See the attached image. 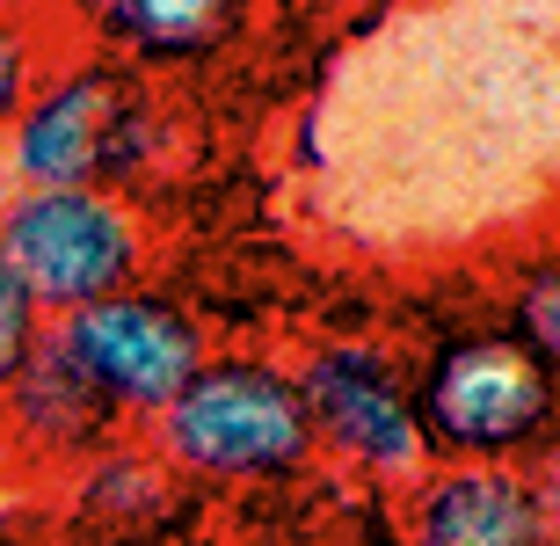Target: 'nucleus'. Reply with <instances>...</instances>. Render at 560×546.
I'll use <instances>...</instances> for the list:
<instances>
[{"label":"nucleus","mask_w":560,"mask_h":546,"mask_svg":"<svg viewBox=\"0 0 560 546\" xmlns=\"http://www.w3.org/2000/svg\"><path fill=\"white\" fill-rule=\"evenodd\" d=\"M0 197H8V183H0Z\"/></svg>","instance_id":"15"},{"label":"nucleus","mask_w":560,"mask_h":546,"mask_svg":"<svg viewBox=\"0 0 560 546\" xmlns=\"http://www.w3.org/2000/svg\"><path fill=\"white\" fill-rule=\"evenodd\" d=\"M400 546H546V488L532 466L430 460L400 503Z\"/></svg>","instance_id":"7"},{"label":"nucleus","mask_w":560,"mask_h":546,"mask_svg":"<svg viewBox=\"0 0 560 546\" xmlns=\"http://www.w3.org/2000/svg\"><path fill=\"white\" fill-rule=\"evenodd\" d=\"M88 22H95L103 59L145 73V66H197L211 51H226L248 30V8H226V0H109Z\"/></svg>","instance_id":"10"},{"label":"nucleus","mask_w":560,"mask_h":546,"mask_svg":"<svg viewBox=\"0 0 560 546\" xmlns=\"http://www.w3.org/2000/svg\"><path fill=\"white\" fill-rule=\"evenodd\" d=\"M153 452L189 488H262L320 460L291 364L255 358V350H226V358L211 350L205 372L153 416Z\"/></svg>","instance_id":"2"},{"label":"nucleus","mask_w":560,"mask_h":546,"mask_svg":"<svg viewBox=\"0 0 560 546\" xmlns=\"http://www.w3.org/2000/svg\"><path fill=\"white\" fill-rule=\"evenodd\" d=\"M313 452L364 481H416L430 466L416 422V372L378 336H328L291 364Z\"/></svg>","instance_id":"5"},{"label":"nucleus","mask_w":560,"mask_h":546,"mask_svg":"<svg viewBox=\"0 0 560 546\" xmlns=\"http://www.w3.org/2000/svg\"><path fill=\"white\" fill-rule=\"evenodd\" d=\"M161 147L167 125L145 73L103 59V51H66L44 66L37 95L22 103L15 131L0 139V183L125 197V183H139Z\"/></svg>","instance_id":"1"},{"label":"nucleus","mask_w":560,"mask_h":546,"mask_svg":"<svg viewBox=\"0 0 560 546\" xmlns=\"http://www.w3.org/2000/svg\"><path fill=\"white\" fill-rule=\"evenodd\" d=\"M0 430L15 438L22 460L59 466V474H81L88 460H103L109 444H125V422L81 386V372L51 350V336H44V350L22 364V379L8 386V400H0Z\"/></svg>","instance_id":"8"},{"label":"nucleus","mask_w":560,"mask_h":546,"mask_svg":"<svg viewBox=\"0 0 560 546\" xmlns=\"http://www.w3.org/2000/svg\"><path fill=\"white\" fill-rule=\"evenodd\" d=\"M532 474H539V488H546V546H560V444L532 466Z\"/></svg>","instance_id":"14"},{"label":"nucleus","mask_w":560,"mask_h":546,"mask_svg":"<svg viewBox=\"0 0 560 546\" xmlns=\"http://www.w3.org/2000/svg\"><path fill=\"white\" fill-rule=\"evenodd\" d=\"M416 372V422L444 466H539L560 444V386L502 336V321L452 328Z\"/></svg>","instance_id":"3"},{"label":"nucleus","mask_w":560,"mask_h":546,"mask_svg":"<svg viewBox=\"0 0 560 546\" xmlns=\"http://www.w3.org/2000/svg\"><path fill=\"white\" fill-rule=\"evenodd\" d=\"M51 350L81 372V386L117 422H153L211 364V328L175 292L131 284V292L81 306V314H59Z\"/></svg>","instance_id":"6"},{"label":"nucleus","mask_w":560,"mask_h":546,"mask_svg":"<svg viewBox=\"0 0 560 546\" xmlns=\"http://www.w3.org/2000/svg\"><path fill=\"white\" fill-rule=\"evenodd\" d=\"M0 263L59 321L109 292L145 284V226L109 189H8L0 197Z\"/></svg>","instance_id":"4"},{"label":"nucleus","mask_w":560,"mask_h":546,"mask_svg":"<svg viewBox=\"0 0 560 546\" xmlns=\"http://www.w3.org/2000/svg\"><path fill=\"white\" fill-rule=\"evenodd\" d=\"M44 336H51V314H44L37 299L22 292V277L0 263V400H8V386L22 379V364L44 350Z\"/></svg>","instance_id":"13"},{"label":"nucleus","mask_w":560,"mask_h":546,"mask_svg":"<svg viewBox=\"0 0 560 546\" xmlns=\"http://www.w3.org/2000/svg\"><path fill=\"white\" fill-rule=\"evenodd\" d=\"M502 336L560 386V255H539L517 270L510 306H502Z\"/></svg>","instance_id":"11"},{"label":"nucleus","mask_w":560,"mask_h":546,"mask_svg":"<svg viewBox=\"0 0 560 546\" xmlns=\"http://www.w3.org/2000/svg\"><path fill=\"white\" fill-rule=\"evenodd\" d=\"M183 496L189 481L167 474L153 444H109L73 474V518L88 525V546H153L183 518Z\"/></svg>","instance_id":"9"},{"label":"nucleus","mask_w":560,"mask_h":546,"mask_svg":"<svg viewBox=\"0 0 560 546\" xmlns=\"http://www.w3.org/2000/svg\"><path fill=\"white\" fill-rule=\"evenodd\" d=\"M44 66H51V51H44L37 22H30V15H15V8H0V139L15 131L22 103L37 95Z\"/></svg>","instance_id":"12"}]
</instances>
